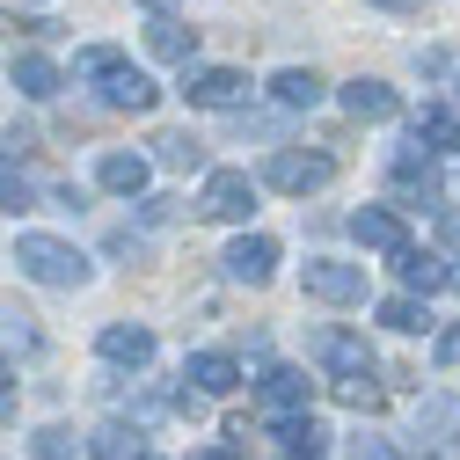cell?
Listing matches in <instances>:
<instances>
[{
    "instance_id": "obj_22",
    "label": "cell",
    "mask_w": 460,
    "mask_h": 460,
    "mask_svg": "<svg viewBox=\"0 0 460 460\" xmlns=\"http://www.w3.org/2000/svg\"><path fill=\"white\" fill-rule=\"evenodd\" d=\"M88 446H95V460H146V438H139V424H102Z\"/></svg>"
},
{
    "instance_id": "obj_10",
    "label": "cell",
    "mask_w": 460,
    "mask_h": 460,
    "mask_svg": "<svg viewBox=\"0 0 460 460\" xmlns=\"http://www.w3.org/2000/svg\"><path fill=\"white\" fill-rule=\"evenodd\" d=\"M351 234H358L366 249H380V256H402V249H410V226H402L394 205H366V212H351Z\"/></svg>"
},
{
    "instance_id": "obj_13",
    "label": "cell",
    "mask_w": 460,
    "mask_h": 460,
    "mask_svg": "<svg viewBox=\"0 0 460 460\" xmlns=\"http://www.w3.org/2000/svg\"><path fill=\"white\" fill-rule=\"evenodd\" d=\"M95 183L110 190V198H146V183H154V168H146V154H102V168H95Z\"/></svg>"
},
{
    "instance_id": "obj_5",
    "label": "cell",
    "mask_w": 460,
    "mask_h": 460,
    "mask_svg": "<svg viewBox=\"0 0 460 460\" xmlns=\"http://www.w3.org/2000/svg\"><path fill=\"white\" fill-rule=\"evenodd\" d=\"M300 285H307V300L351 307V300H366V263H336V256H314V263L300 270Z\"/></svg>"
},
{
    "instance_id": "obj_24",
    "label": "cell",
    "mask_w": 460,
    "mask_h": 460,
    "mask_svg": "<svg viewBox=\"0 0 460 460\" xmlns=\"http://www.w3.org/2000/svg\"><path fill=\"white\" fill-rule=\"evenodd\" d=\"M110 74H125V51L118 44H81L74 51V81H110Z\"/></svg>"
},
{
    "instance_id": "obj_12",
    "label": "cell",
    "mask_w": 460,
    "mask_h": 460,
    "mask_svg": "<svg viewBox=\"0 0 460 460\" xmlns=\"http://www.w3.org/2000/svg\"><path fill=\"white\" fill-rule=\"evenodd\" d=\"M343 110H351L358 125H387L394 110H402V95H394L387 81H373V74H358V81H343Z\"/></svg>"
},
{
    "instance_id": "obj_32",
    "label": "cell",
    "mask_w": 460,
    "mask_h": 460,
    "mask_svg": "<svg viewBox=\"0 0 460 460\" xmlns=\"http://www.w3.org/2000/svg\"><path fill=\"white\" fill-rule=\"evenodd\" d=\"M198 460H242V453H234V446H205Z\"/></svg>"
},
{
    "instance_id": "obj_27",
    "label": "cell",
    "mask_w": 460,
    "mask_h": 460,
    "mask_svg": "<svg viewBox=\"0 0 460 460\" xmlns=\"http://www.w3.org/2000/svg\"><path fill=\"white\" fill-rule=\"evenodd\" d=\"M0 343H8V351H37L44 336H37V322L22 307H0Z\"/></svg>"
},
{
    "instance_id": "obj_17",
    "label": "cell",
    "mask_w": 460,
    "mask_h": 460,
    "mask_svg": "<svg viewBox=\"0 0 460 460\" xmlns=\"http://www.w3.org/2000/svg\"><path fill=\"white\" fill-rule=\"evenodd\" d=\"M102 102H110V110H132V118H146V110L161 102V88H154L146 74L125 66V74H110V81H102Z\"/></svg>"
},
{
    "instance_id": "obj_26",
    "label": "cell",
    "mask_w": 460,
    "mask_h": 460,
    "mask_svg": "<svg viewBox=\"0 0 460 460\" xmlns=\"http://www.w3.org/2000/svg\"><path fill=\"white\" fill-rule=\"evenodd\" d=\"M336 387V402H343V410H380V402H387V387L366 373V380H329Z\"/></svg>"
},
{
    "instance_id": "obj_33",
    "label": "cell",
    "mask_w": 460,
    "mask_h": 460,
    "mask_svg": "<svg viewBox=\"0 0 460 460\" xmlns=\"http://www.w3.org/2000/svg\"><path fill=\"white\" fill-rule=\"evenodd\" d=\"M373 8H387V15H410V8H417V0H373Z\"/></svg>"
},
{
    "instance_id": "obj_7",
    "label": "cell",
    "mask_w": 460,
    "mask_h": 460,
    "mask_svg": "<svg viewBox=\"0 0 460 460\" xmlns=\"http://www.w3.org/2000/svg\"><path fill=\"white\" fill-rule=\"evenodd\" d=\"M183 95L198 110H234V102H249V74H234V66H190Z\"/></svg>"
},
{
    "instance_id": "obj_11",
    "label": "cell",
    "mask_w": 460,
    "mask_h": 460,
    "mask_svg": "<svg viewBox=\"0 0 460 460\" xmlns=\"http://www.w3.org/2000/svg\"><path fill=\"white\" fill-rule=\"evenodd\" d=\"M270 270H278V242L270 234H242L226 249V278L234 285H270Z\"/></svg>"
},
{
    "instance_id": "obj_6",
    "label": "cell",
    "mask_w": 460,
    "mask_h": 460,
    "mask_svg": "<svg viewBox=\"0 0 460 460\" xmlns=\"http://www.w3.org/2000/svg\"><path fill=\"white\" fill-rule=\"evenodd\" d=\"M387 183H394V198H402V205H438V198H446L438 161H431L424 146H402V154H394V168H387Z\"/></svg>"
},
{
    "instance_id": "obj_18",
    "label": "cell",
    "mask_w": 460,
    "mask_h": 460,
    "mask_svg": "<svg viewBox=\"0 0 460 460\" xmlns=\"http://www.w3.org/2000/svg\"><path fill=\"white\" fill-rule=\"evenodd\" d=\"M417 431L438 446H460V394H424L417 402Z\"/></svg>"
},
{
    "instance_id": "obj_19",
    "label": "cell",
    "mask_w": 460,
    "mask_h": 460,
    "mask_svg": "<svg viewBox=\"0 0 460 460\" xmlns=\"http://www.w3.org/2000/svg\"><path fill=\"white\" fill-rule=\"evenodd\" d=\"M417 146L424 154H460V118H453L446 102H424L417 110Z\"/></svg>"
},
{
    "instance_id": "obj_34",
    "label": "cell",
    "mask_w": 460,
    "mask_h": 460,
    "mask_svg": "<svg viewBox=\"0 0 460 460\" xmlns=\"http://www.w3.org/2000/svg\"><path fill=\"white\" fill-rule=\"evenodd\" d=\"M139 8H154V22H161V15H176V0H139Z\"/></svg>"
},
{
    "instance_id": "obj_1",
    "label": "cell",
    "mask_w": 460,
    "mask_h": 460,
    "mask_svg": "<svg viewBox=\"0 0 460 460\" xmlns=\"http://www.w3.org/2000/svg\"><path fill=\"white\" fill-rule=\"evenodd\" d=\"M15 270L51 285V293H81L88 285V256L74 242H59V234H15Z\"/></svg>"
},
{
    "instance_id": "obj_36",
    "label": "cell",
    "mask_w": 460,
    "mask_h": 460,
    "mask_svg": "<svg viewBox=\"0 0 460 460\" xmlns=\"http://www.w3.org/2000/svg\"><path fill=\"white\" fill-rule=\"evenodd\" d=\"M453 88H460V74H453Z\"/></svg>"
},
{
    "instance_id": "obj_3",
    "label": "cell",
    "mask_w": 460,
    "mask_h": 460,
    "mask_svg": "<svg viewBox=\"0 0 460 460\" xmlns=\"http://www.w3.org/2000/svg\"><path fill=\"white\" fill-rule=\"evenodd\" d=\"M198 212L219 219V226H242L256 212V176H249V168H212L205 190H198Z\"/></svg>"
},
{
    "instance_id": "obj_29",
    "label": "cell",
    "mask_w": 460,
    "mask_h": 460,
    "mask_svg": "<svg viewBox=\"0 0 460 460\" xmlns=\"http://www.w3.org/2000/svg\"><path fill=\"white\" fill-rule=\"evenodd\" d=\"M37 460H74V431H59V424L37 431Z\"/></svg>"
},
{
    "instance_id": "obj_31",
    "label": "cell",
    "mask_w": 460,
    "mask_h": 460,
    "mask_svg": "<svg viewBox=\"0 0 460 460\" xmlns=\"http://www.w3.org/2000/svg\"><path fill=\"white\" fill-rule=\"evenodd\" d=\"M431 358H438V366H460V322H453V329H438V343H431Z\"/></svg>"
},
{
    "instance_id": "obj_8",
    "label": "cell",
    "mask_w": 460,
    "mask_h": 460,
    "mask_svg": "<svg viewBox=\"0 0 460 460\" xmlns=\"http://www.w3.org/2000/svg\"><path fill=\"white\" fill-rule=\"evenodd\" d=\"M256 402H263V417L285 424V417H307V373L300 366H270L256 380Z\"/></svg>"
},
{
    "instance_id": "obj_4",
    "label": "cell",
    "mask_w": 460,
    "mask_h": 460,
    "mask_svg": "<svg viewBox=\"0 0 460 460\" xmlns=\"http://www.w3.org/2000/svg\"><path fill=\"white\" fill-rule=\"evenodd\" d=\"M314 366H322L329 380H366L380 358H373V343H366L358 329H314Z\"/></svg>"
},
{
    "instance_id": "obj_9",
    "label": "cell",
    "mask_w": 460,
    "mask_h": 460,
    "mask_svg": "<svg viewBox=\"0 0 460 460\" xmlns=\"http://www.w3.org/2000/svg\"><path fill=\"white\" fill-rule=\"evenodd\" d=\"M95 351H102L110 366H132V373H139V366H154V329H146V322H110V329L95 336Z\"/></svg>"
},
{
    "instance_id": "obj_20",
    "label": "cell",
    "mask_w": 460,
    "mask_h": 460,
    "mask_svg": "<svg viewBox=\"0 0 460 460\" xmlns=\"http://www.w3.org/2000/svg\"><path fill=\"white\" fill-rule=\"evenodd\" d=\"M270 95H278V102H285V110H314V102H322V95H329V81H322V74H314V66H285V74H278V81H270Z\"/></svg>"
},
{
    "instance_id": "obj_35",
    "label": "cell",
    "mask_w": 460,
    "mask_h": 460,
    "mask_svg": "<svg viewBox=\"0 0 460 460\" xmlns=\"http://www.w3.org/2000/svg\"><path fill=\"white\" fill-rule=\"evenodd\" d=\"M446 285H460V263H453V278H446Z\"/></svg>"
},
{
    "instance_id": "obj_21",
    "label": "cell",
    "mask_w": 460,
    "mask_h": 460,
    "mask_svg": "<svg viewBox=\"0 0 460 460\" xmlns=\"http://www.w3.org/2000/svg\"><path fill=\"white\" fill-rule=\"evenodd\" d=\"M146 51H154V59H176V66H190L198 30H190V22H176V15H161V22L146 30Z\"/></svg>"
},
{
    "instance_id": "obj_23",
    "label": "cell",
    "mask_w": 460,
    "mask_h": 460,
    "mask_svg": "<svg viewBox=\"0 0 460 460\" xmlns=\"http://www.w3.org/2000/svg\"><path fill=\"white\" fill-rule=\"evenodd\" d=\"M154 161L161 168H205V139L198 132H161L154 139Z\"/></svg>"
},
{
    "instance_id": "obj_2",
    "label": "cell",
    "mask_w": 460,
    "mask_h": 460,
    "mask_svg": "<svg viewBox=\"0 0 460 460\" xmlns=\"http://www.w3.org/2000/svg\"><path fill=\"white\" fill-rule=\"evenodd\" d=\"M329 176H336V161H329L322 146H307V154H300V146H278V154L263 161V183L285 190V198H314Z\"/></svg>"
},
{
    "instance_id": "obj_14",
    "label": "cell",
    "mask_w": 460,
    "mask_h": 460,
    "mask_svg": "<svg viewBox=\"0 0 460 460\" xmlns=\"http://www.w3.org/2000/svg\"><path fill=\"white\" fill-rule=\"evenodd\" d=\"M394 278H402V285H410V300H417V293H438V285L453 278V263L410 242V249H402V256H394Z\"/></svg>"
},
{
    "instance_id": "obj_15",
    "label": "cell",
    "mask_w": 460,
    "mask_h": 460,
    "mask_svg": "<svg viewBox=\"0 0 460 460\" xmlns=\"http://www.w3.org/2000/svg\"><path fill=\"white\" fill-rule=\"evenodd\" d=\"M183 380H190L198 394H234V387H242V366L226 358V351H190V366H183Z\"/></svg>"
},
{
    "instance_id": "obj_28",
    "label": "cell",
    "mask_w": 460,
    "mask_h": 460,
    "mask_svg": "<svg viewBox=\"0 0 460 460\" xmlns=\"http://www.w3.org/2000/svg\"><path fill=\"white\" fill-rule=\"evenodd\" d=\"M30 176H22V168H8V161H0V212H30Z\"/></svg>"
},
{
    "instance_id": "obj_25",
    "label": "cell",
    "mask_w": 460,
    "mask_h": 460,
    "mask_svg": "<svg viewBox=\"0 0 460 460\" xmlns=\"http://www.w3.org/2000/svg\"><path fill=\"white\" fill-rule=\"evenodd\" d=\"M380 322H387V329H402V336H417L431 314H424V300H410V293H387V300H380Z\"/></svg>"
},
{
    "instance_id": "obj_16",
    "label": "cell",
    "mask_w": 460,
    "mask_h": 460,
    "mask_svg": "<svg viewBox=\"0 0 460 460\" xmlns=\"http://www.w3.org/2000/svg\"><path fill=\"white\" fill-rule=\"evenodd\" d=\"M8 81H15V95H30V102H44V95H59V88H66V74L51 66L44 51H22V59H15V74H8Z\"/></svg>"
},
{
    "instance_id": "obj_30",
    "label": "cell",
    "mask_w": 460,
    "mask_h": 460,
    "mask_svg": "<svg viewBox=\"0 0 460 460\" xmlns=\"http://www.w3.org/2000/svg\"><path fill=\"white\" fill-rule=\"evenodd\" d=\"M351 460H394V446L373 438V431H358V438H351Z\"/></svg>"
}]
</instances>
